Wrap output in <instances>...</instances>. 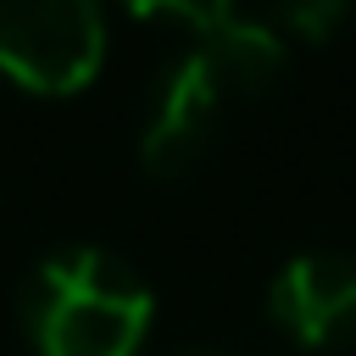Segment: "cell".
I'll return each mask as SVG.
<instances>
[{
    "label": "cell",
    "mask_w": 356,
    "mask_h": 356,
    "mask_svg": "<svg viewBox=\"0 0 356 356\" xmlns=\"http://www.w3.org/2000/svg\"><path fill=\"white\" fill-rule=\"evenodd\" d=\"M250 17L267 22L284 44H289V39H295V44H323V39H334V33L345 28L350 0H256Z\"/></svg>",
    "instance_id": "cell-6"
},
{
    "label": "cell",
    "mask_w": 356,
    "mask_h": 356,
    "mask_svg": "<svg viewBox=\"0 0 356 356\" xmlns=\"http://www.w3.org/2000/svg\"><path fill=\"white\" fill-rule=\"evenodd\" d=\"M134 17H167V22H184V28H211L222 17L239 11V0H122Z\"/></svg>",
    "instance_id": "cell-7"
},
{
    "label": "cell",
    "mask_w": 356,
    "mask_h": 356,
    "mask_svg": "<svg viewBox=\"0 0 356 356\" xmlns=\"http://www.w3.org/2000/svg\"><path fill=\"white\" fill-rule=\"evenodd\" d=\"M189 50L206 61V72L222 83V95L234 106L273 95L284 83V72H289V44L267 22H256L250 11H234V17L211 22V28H200Z\"/></svg>",
    "instance_id": "cell-5"
},
{
    "label": "cell",
    "mask_w": 356,
    "mask_h": 356,
    "mask_svg": "<svg viewBox=\"0 0 356 356\" xmlns=\"http://www.w3.org/2000/svg\"><path fill=\"white\" fill-rule=\"evenodd\" d=\"M100 61V0H0V78L33 95H78Z\"/></svg>",
    "instance_id": "cell-2"
},
{
    "label": "cell",
    "mask_w": 356,
    "mask_h": 356,
    "mask_svg": "<svg viewBox=\"0 0 356 356\" xmlns=\"http://www.w3.org/2000/svg\"><path fill=\"white\" fill-rule=\"evenodd\" d=\"M17 317L39 356H139L156 295L122 256L100 245H56L28 267Z\"/></svg>",
    "instance_id": "cell-1"
},
{
    "label": "cell",
    "mask_w": 356,
    "mask_h": 356,
    "mask_svg": "<svg viewBox=\"0 0 356 356\" xmlns=\"http://www.w3.org/2000/svg\"><path fill=\"white\" fill-rule=\"evenodd\" d=\"M267 323L300 350L356 345V256L300 250L267 284Z\"/></svg>",
    "instance_id": "cell-4"
},
{
    "label": "cell",
    "mask_w": 356,
    "mask_h": 356,
    "mask_svg": "<svg viewBox=\"0 0 356 356\" xmlns=\"http://www.w3.org/2000/svg\"><path fill=\"white\" fill-rule=\"evenodd\" d=\"M228 111H234V100L222 95V83L206 72V61L195 50H184L178 61H167V72L150 89L145 128H139V167L161 184L189 178L211 156Z\"/></svg>",
    "instance_id": "cell-3"
},
{
    "label": "cell",
    "mask_w": 356,
    "mask_h": 356,
    "mask_svg": "<svg viewBox=\"0 0 356 356\" xmlns=\"http://www.w3.org/2000/svg\"><path fill=\"white\" fill-rule=\"evenodd\" d=\"M178 356H234V350H211V345H195V350H178Z\"/></svg>",
    "instance_id": "cell-8"
}]
</instances>
